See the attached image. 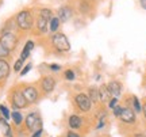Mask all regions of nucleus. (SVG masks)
I'll return each instance as SVG.
<instances>
[{"label":"nucleus","mask_w":146,"mask_h":137,"mask_svg":"<svg viewBox=\"0 0 146 137\" xmlns=\"http://www.w3.org/2000/svg\"><path fill=\"white\" fill-rule=\"evenodd\" d=\"M11 118H12V121H14V124L16 126H19L22 124V121H23V117H22V114L18 110H14L11 113Z\"/></svg>","instance_id":"nucleus-21"},{"label":"nucleus","mask_w":146,"mask_h":137,"mask_svg":"<svg viewBox=\"0 0 146 137\" xmlns=\"http://www.w3.org/2000/svg\"><path fill=\"white\" fill-rule=\"evenodd\" d=\"M15 22H16V27L23 30V31L31 30L33 26H34V18H33L31 11L22 10L21 12H18V15L15 18Z\"/></svg>","instance_id":"nucleus-1"},{"label":"nucleus","mask_w":146,"mask_h":137,"mask_svg":"<svg viewBox=\"0 0 146 137\" xmlns=\"http://www.w3.org/2000/svg\"><path fill=\"white\" fill-rule=\"evenodd\" d=\"M66 137H80V134H78V133H76V132H72V130H70V132L66 133Z\"/></svg>","instance_id":"nucleus-33"},{"label":"nucleus","mask_w":146,"mask_h":137,"mask_svg":"<svg viewBox=\"0 0 146 137\" xmlns=\"http://www.w3.org/2000/svg\"><path fill=\"white\" fill-rule=\"evenodd\" d=\"M68 125L70 129H78V128H81V125H83V120H81L80 116L72 114L68 120Z\"/></svg>","instance_id":"nucleus-15"},{"label":"nucleus","mask_w":146,"mask_h":137,"mask_svg":"<svg viewBox=\"0 0 146 137\" xmlns=\"http://www.w3.org/2000/svg\"><path fill=\"white\" fill-rule=\"evenodd\" d=\"M52 45L58 53H68L70 50V42L64 33H54L52 35Z\"/></svg>","instance_id":"nucleus-2"},{"label":"nucleus","mask_w":146,"mask_h":137,"mask_svg":"<svg viewBox=\"0 0 146 137\" xmlns=\"http://www.w3.org/2000/svg\"><path fill=\"white\" fill-rule=\"evenodd\" d=\"M64 78H65V80H68V82H73V80L76 79V74H74V71H73L72 68L66 69V71L64 72Z\"/></svg>","instance_id":"nucleus-23"},{"label":"nucleus","mask_w":146,"mask_h":137,"mask_svg":"<svg viewBox=\"0 0 146 137\" xmlns=\"http://www.w3.org/2000/svg\"><path fill=\"white\" fill-rule=\"evenodd\" d=\"M35 27H36V30L41 33V34L49 31V21L45 19V18H42L41 15H38L36 22H35Z\"/></svg>","instance_id":"nucleus-14"},{"label":"nucleus","mask_w":146,"mask_h":137,"mask_svg":"<svg viewBox=\"0 0 146 137\" xmlns=\"http://www.w3.org/2000/svg\"><path fill=\"white\" fill-rule=\"evenodd\" d=\"M74 15V11L70 5H62V7H60L57 11V18L60 19L61 23H65V22L70 21Z\"/></svg>","instance_id":"nucleus-8"},{"label":"nucleus","mask_w":146,"mask_h":137,"mask_svg":"<svg viewBox=\"0 0 146 137\" xmlns=\"http://www.w3.org/2000/svg\"><path fill=\"white\" fill-rule=\"evenodd\" d=\"M119 120L123 124H127V125H133V124H135V111L133 110L131 107H129V106H126V107H123L122 109V113H120L119 116Z\"/></svg>","instance_id":"nucleus-7"},{"label":"nucleus","mask_w":146,"mask_h":137,"mask_svg":"<svg viewBox=\"0 0 146 137\" xmlns=\"http://www.w3.org/2000/svg\"><path fill=\"white\" fill-rule=\"evenodd\" d=\"M99 90V102H102V103H108V100L112 98L111 96V94H110L108 91V87H107V84H102L98 88Z\"/></svg>","instance_id":"nucleus-13"},{"label":"nucleus","mask_w":146,"mask_h":137,"mask_svg":"<svg viewBox=\"0 0 146 137\" xmlns=\"http://www.w3.org/2000/svg\"><path fill=\"white\" fill-rule=\"evenodd\" d=\"M18 37L14 31H3L1 35H0V43L4 47H7L10 52L15 50L16 45H18Z\"/></svg>","instance_id":"nucleus-4"},{"label":"nucleus","mask_w":146,"mask_h":137,"mask_svg":"<svg viewBox=\"0 0 146 137\" xmlns=\"http://www.w3.org/2000/svg\"><path fill=\"white\" fill-rule=\"evenodd\" d=\"M142 113H143V116H145V118H146V102L142 105Z\"/></svg>","instance_id":"nucleus-35"},{"label":"nucleus","mask_w":146,"mask_h":137,"mask_svg":"<svg viewBox=\"0 0 146 137\" xmlns=\"http://www.w3.org/2000/svg\"><path fill=\"white\" fill-rule=\"evenodd\" d=\"M131 109L135 111L137 114L138 113H142V105H141V100L137 98L135 95H131Z\"/></svg>","instance_id":"nucleus-20"},{"label":"nucleus","mask_w":146,"mask_h":137,"mask_svg":"<svg viewBox=\"0 0 146 137\" xmlns=\"http://www.w3.org/2000/svg\"><path fill=\"white\" fill-rule=\"evenodd\" d=\"M31 68H33V64H31V63L26 64V65H25V67L22 68V71H21V72H19V75H21L22 78H23L25 75H27V74H29V72H30V71H31Z\"/></svg>","instance_id":"nucleus-27"},{"label":"nucleus","mask_w":146,"mask_h":137,"mask_svg":"<svg viewBox=\"0 0 146 137\" xmlns=\"http://www.w3.org/2000/svg\"><path fill=\"white\" fill-rule=\"evenodd\" d=\"M106 125V118H99V122L96 125V129H102Z\"/></svg>","instance_id":"nucleus-31"},{"label":"nucleus","mask_w":146,"mask_h":137,"mask_svg":"<svg viewBox=\"0 0 146 137\" xmlns=\"http://www.w3.org/2000/svg\"><path fill=\"white\" fill-rule=\"evenodd\" d=\"M26 128L29 130H31V132H35L38 129H42V121H41V118H39V116H38V113L33 111V113H30L26 117Z\"/></svg>","instance_id":"nucleus-5"},{"label":"nucleus","mask_w":146,"mask_h":137,"mask_svg":"<svg viewBox=\"0 0 146 137\" xmlns=\"http://www.w3.org/2000/svg\"><path fill=\"white\" fill-rule=\"evenodd\" d=\"M11 72V67L5 58H0V82H4L8 79Z\"/></svg>","instance_id":"nucleus-12"},{"label":"nucleus","mask_w":146,"mask_h":137,"mask_svg":"<svg viewBox=\"0 0 146 137\" xmlns=\"http://www.w3.org/2000/svg\"><path fill=\"white\" fill-rule=\"evenodd\" d=\"M23 67H25V60L18 58L15 61V64H14V71H15V72H21Z\"/></svg>","instance_id":"nucleus-24"},{"label":"nucleus","mask_w":146,"mask_h":137,"mask_svg":"<svg viewBox=\"0 0 146 137\" xmlns=\"http://www.w3.org/2000/svg\"><path fill=\"white\" fill-rule=\"evenodd\" d=\"M42 136V129H38L35 132H33V136L31 137H41Z\"/></svg>","instance_id":"nucleus-32"},{"label":"nucleus","mask_w":146,"mask_h":137,"mask_svg":"<svg viewBox=\"0 0 146 137\" xmlns=\"http://www.w3.org/2000/svg\"><path fill=\"white\" fill-rule=\"evenodd\" d=\"M34 46H35V45H34V42H33L31 39H30V41H27L26 45H25V47H23V50H22L21 57H19V58H22V60H26V58L30 57V54H31Z\"/></svg>","instance_id":"nucleus-16"},{"label":"nucleus","mask_w":146,"mask_h":137,"mask_svg":"<svg viewBox=\"0 0 146 137\" xmlns=\"http://www.w3.org/2000/svg\"><path fill=\"white\" fill-rule=\"evenodd\" d=\"M92 10V5L89 3L88 0H80L78 1V12L81 14V15H87L89 14Z\"/></svg>","instance_id":"nucleus-17"},{"label":"nucleus","mask_w":146,"mask_h":137,"mask_svg":"<svg viewBox=\"0 0 146 137\" xmlns=\"http://www.w3.org/2000/svg\"><path fill=\"white\" fill-rule=\"evenodd\" d=\"M74 105L77 107L78 110L81 111V113H88L91 109H92V102L91 99L88 98V95L85 94V92H78V94L74 95Z\"/></svg>","instance_id":"nucleus-3"},{"label":"nucleus","mask_w":146,"mask_h":137,"mask_svg":"<svg viewBox=\"0 0 146 137\" xmlns=\"http://www.w3.org/2000/svg\"><path fill=\"white\" fill-rule=\"evenodd\" d=\"M135 137H146L145 134H143V133H137L135 134Z\"/></svg>","instance_id":"nucleus-36"},{"label":"nucleus","mask_w":146,"mask_h":137,"mask_svg":"<svg viewBox=\"0 0 146 137\" xmlns=\"http://www.w3.org/2000/svg\"><path fill=\"white\" fill-rule=\"evenodd\" d=\"M0 113H1V116L4 117V120H8L11 117V111L8 110V107L4 105H0Z\"/></svg>","instance_id":"nucleus-25"},{"label":"nucleus","mask_w":146,"mask_h":137,"mask_svg":"<svg viewBox=\"0 0 146 137\" xmlns=\"http://www.w3.org/2000/svg\"><path fill=\"white\" fill-rule=\"evenodd\" d=\"M23 95H25V98H26L27 103H35L38 98H39V92L36 90L34 86H26L23 90H22Z\"/></svg>","instance_id":"nucleus-10"},{"label":"nucleus","mask_w":146,"mask_h":137,"mask_svg":"<svg viewBox=\"0 0 146 137\" xmlns=\"http://www.w3.org/2000/svg\"><path fill=\"white\" fill-rule=\"evenodd\" d=\"M49 69H50L52 72H60L62 68H61L60 64H50V65H49Z\"/></svg>","instance_id":"nucleus-29"},{"label":"nucleus","mask_w":146,"mask_h":137,"mask_svg":"<svg viewBox=\"0 0 146 137\" xmlns=\"http://www.w3.org/2000/svg\"><path fill=\"white\" fill-rule=\"evenodd\" d=\"M11 54V52L7 49V47H4L1 43H0V58H7L8 56Z\"/></svg>","instance_id":"nucleus-26"},{"label":"nucleus","mask_w":146,"mask_h":137,"mask_svg":"<svg viewBox=\"0 0 146 137\" xmlns=\"http://www.w3.org/2000/svg\"><path fill=\"white\" fill-rule=\"evenodd\" d=\"M60 26H61V22H60V19H58L57 16H53L52 19L49 21V31L53 33V34L58 31Z\"/></svg>","instance_id":"nucleus-19"},{"label":"nucleus","mask_w":146,"mask_h":137,"mask_svg":"<svg viewBox=\"0 0 146 137\" xmlns=\"http://www.w3.org/2000/svg\"><path fill=\"white\" fill-rule=\"evenodd\" d=\"M39 15L42 16V18H45V19H47V21H50L53 16V11L50 10V8H41L39 10Z\"/></svg>","instance_id":"nucleus-22"},{"label":"nucleus","mask_w":146,"mask_h":137,"mask_svg":"<svg viewBox=\"0 0 146 137\" xmlns=\"http://www.w3.org/2000/svg\"><path fill=\"white\" fill-rule=\"evenodd\" d=\"M3 120H4V117H3V116H1V113H0V122H1V121H3Z\"/></svg>","instance_id":"nucleus-37"},{"label":"nucleus","mask_w":146,"mask_h":137,"mask_svg":"<svg viewBox=\"0 0 146 137\" xmlns=\"http://www.w3.org/2000/svg\"><path fill=\"white\" fill-rule=\"evenodd\" d=\"M116 105H119V98H115V96H112V98L108 100V107H110V109H114Z\"/></svg>","instance_id":"nucleus-28"},{"label":"nucleus","mask_w":146,"mask_h":137,"mask_svg":"<svg viewBox=\"0 0 146 137\" xmlns=\"http://www.w3.org/2000/svg\"><path fill=\"white\" fill-rule=\"evenodd\" d=\"M87 95H88V98L91 99V102H92V103H98V102H99V90H98L96 87L91 86V87L88 88Z\"/></svg>","instance_id":"nucleus-18"},{"label":"nucleus","mask_w":146,"mask_h":137,"mask_svg":"<svg viewBox=\"0 0 146 137\" xmlns=\"http://www.w3.org/2000/svg\"><path fill=\"white\" fill-rule=\"evenodd\" d=\"M139 5H141V8L146 10V0H139Z\"/></svg>","instance_id":"nucleus-34"},{"label":"nucleus","mask_w":146,"mask_h":137,"mask_svg":"<svg viewBox=\"0 0 146 137\" xmlns=\"http://www.w3.org/2000/svg\"><path fill=\"white\" fill-rule=\"evenodd\" d=\"M11 102H12V106L15 107V110H19V109H25L29 103H27L25 95L22 92V90H15L12 91V95H11Z\"/></svg>","instance_id":"nucleus-6"},{"label":"nucleus","mask_w":146,"mask_h":137,"mask_svg":"<svg viewBox=\"0 0 146 137\" xmlns=\"http://www.w3.org/2000/svg\"><path fill=\"white\" fill-rule=\"evenodd\" d=\"M122 109H123V107H122V106H120V105H116V106H115L114 109H112V111H114V116H115V117H118V118H119L120 113H122Z\"/></svg>","instance_id":"nucleus-30"},{"label":"nucleus","mask_w":146,"mask_h":137,"mask_svg":"<svg viewBox=\"0 0 146 137\" xmlns=\"http://www.w3.org/2000/svg\"><path fill=\"white\" fill-rule=\"evenodd\" d=\"M41 88L45 94H52L54 88H56V79L50 75L43 76L41 79Z\"/></svg>","instance_id":"nucleus-9"},{"label":"nucleus","mask_w":146,"mask_h":137,"mask_svg":"<svg viewBox=\"0 0 146 137\" xmlns=\"http://www.w3.org/2000/svg\"><path fill=\"white\" fill-rule=\"evenodd\" d=\"M108 91L111 96H115V98H119L120 95H122V91H123V87H122V83H120L119 80H111L108 84Z\"/></svg>","instance_id":"nucleus-11"}]
</instances>
